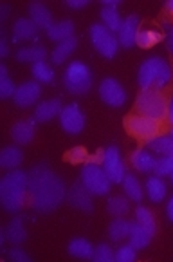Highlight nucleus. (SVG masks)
Here are the masks:
<instances>
[{
	"label": "nucleus",
	"instance_id": "obj_13",
	"mask_svg": "<svg viewBox=\"0 0 173 262\" xmlns=\"http://www.w3.org/2000/svg\"><path fill=\"white\" fill-rule=\"evenodd\" d=\"M139 15H130L123 20L119 31H117V42L121 47L125 49H130L135 46V38H137V31H139Z\"/></svg>",
	"mask_w": 173,
	"mask_h": 262
},
{
	"label": "nucleus",
	"instance_id": "obj_43",
	"mask_svg": "<svg viewBox=\"0 0 173 262\" xmlns=\"http://www.w3.org/2000/svg\"><path fill=\"white\" fill-rule=\"evenodd\" d=\"M65 6L72 9H81L85 6H89V0H65Z\"/></svg>",
	"mask_w": 173,
	"mask_h": 262
},
{
	"label": "nucleus",
	"instance_id": "obj_10",
	"mask_svg": "<svg viewBox=\"0 0 173 262\" xmlns=\"http://www.w3.org/2000/svg\"><path fill=\"white\" fill-rule=\"evenodd\" d=\"M100 98L108 107L119 108L127 103V91L115 78H105L100 83Z\"/></svg>",
	"mask_w": 173,
	"mask_h": 262
},
{
	"label": "nucleus",
	"instance_id": "obj_27",
	"mask_svg": "<svg viewBox=\"0 0 173 262\" xmlns=\"http://www.w3.org/2000/svg\"><path fill=\"white\" fill-rule=\"evenodd\" d=\"M162 40V33L155 27H142L137 31V38L135 43L142 49H148V47H154L155 43H159Z\"/></svg>",
	"mask_w": 173,
	"mask_h": 262
},
{
	"label": "nucleus",
	"instance_id": "obj_4",
	"mask_svg": "<svg viewBox=\"0 0 173 262\" xmlns=\"http://www.w3.org/2000/svg\"><path fill=\"white\" fill-rule=\"evenodd\" d=\"M135 111L137 114L161 121L168 116V101H166L164 94H161L159 91L144 89L139 93L137 100H135Z\"/></svg>",
	"mask_w": 173,
	"mask_h": 262
},
{
	"label": "nucleus",
	"instance_id": "obj_3",
	"mask_svg": "<svg viewBox=\"0 0 173 262\" xmlns=\"http://www.w3.org/2000/svg\"><path fill=\"white\" fill-rule=\"evenodd\" d=\"M171 66L162 56H150L139 66L137 81L141 89L162 91L171 83Z\"/></svg>",
	"mask_w": 173,
	"mask_h": 262
},
{
	"label": "nucleus",
	"instance_id": "obj_18",
	"mask_svg": "<svg viewBox=\"0 0 173 262\" xmlns=\"http://www.w3.org/2000/svg\"><path fill=\"white\" fill-rule=\"evenodd\" d=\"M29 16H31L33 22L38 26V29H49L53 26V13L49 11L45 4L42 2H31L29 4Z\"/></svg>",
	"mask_w": 173,
	"mask_h": 262
},
{
	"label": "nucleus",
	"instance_id": "obj_15",
	"mask_svg": "<svg viewBox=\"0 0 173 262\" xmlns=\"http://www.w3.org/2000/svg\"><path fill=\"white\" fill-rule=\"evenodd\" d=\"M62 108H63L62 107V101L58 100V98L42 101V103H38V105H36V108H35V121H40V123H47V121H51L53 118L60 116Z\"/></svg>",
	"mask_w": 173,
	"mask_h": 262
},
{
	"label": "nucleus",
	"instance_id": "obj_35",
	"mask_svg": "<svg viewBox=\"0 0 173 262\" xmlns=\"http://www.w3.org/2000/svg\"><path fill=\"white\" fill-rule=\"evenodd\" d=\"M15 93H16L15 83L9 80L8 69H6V66L2 63V66H0V98H2V100H8V98L15 96Z\"/></svg>",
	"mask_w": 173,
	"mask_h": 262
},
{
	"label": "nucleus",
	"instance_id": "obj_21",
	"mask_svg": "<svg viewBox=\"0 0 173 262\" xmlns=\"http://www.w3.org/2000/svg\"><path fill=\"white\" fill-rule=\"evenodd\" d=\"M132 231V221H125L121 217H115L110 224H108V237L114 243H121V241L128 239Z\"/></svg>",
	"mask_w": 173,
	"mask_h": 262
},
{
	"label": "nucleus",
	"instance_id": "obj_23",
	"mask_svg": "<svg viewBox=\"0 0 173 262\" xmlns=\"http://www.w3.org/2000/svg\"><path fill=\"white\" fill-rule=\"evenodd\" d=\"M4 239L8 241V243L15 244V246L22 244L23 241L27 239V233H26V230H23V217H16V219H13L11 223L8 224V228H6V231H4Z\"/></svg>",
	"mask_w": 173,
	"mask_h": 262
},
{
	"label": "nucleus",
	"instance_id": "obj_41",
	"mask_svg": "<svg viewBox=\"0 0 173 262\" xmlns=\"http://www.w3.org/2000/svg\"><path fill=\"white\" fill-rule=\"evenodd\" d=\"M8 258L13 262H29L31 260V257H29L23 250H20V248H13V250L8 253Z\"/></svg>",
	"mask_w": 173,
	"mask_h": 262
},
{
	"label": "nucleus",
	"instance_id": "obj_2",
	"mask_svg": "<svg viewBox=\"0 0 173 262\" xmlns=\"http://www.w3.org/2000/svg\"><path fill=\"white\" fill-rule=\"evenodd\" d=\"M27 188H29V176L22 170L6 173L0 181V203L6 212L16 213L22 210L27 199Z\"/></svg>",
	"mask_w": 173,
	"mask_h": 262
},
{
	"label": "nucleus",
	"instance_id": "obj_16",
	"mask_svg": "<svg viewBox=\"0 0 173 262\" xmlns=\"http://www.w3.org/2000/svg\"><path fill=\"white\" fill-rule=\"evenodd\" d=\"M35 132H36V121L23 120L11 127V138L15 139V143H18V145H27V143L33 141Z\"/></svg>",
	"mask_w": 173,
	"mask_h": 262
},
{
	"label": "nucleus",
	"instance_id": "obj_38",
	"mask_svg": "<svg viewBox=\"0 0 173 262\" xmlns=\"http://www.w3.org/2000/svg\"><path fill=\"white\" fill-rule=\"evenodd\" d=\"M92 260L96 262H114L115 260V251L110 248V244H100V246L94 248Z\"/></svg>",
	"mask_w": 173,
	"mask_h": 262
},
{
	"label": "nucleus",
	"instance_id": "obj_33",
	"mask_svg": "<svg viewBox=\"0 0 173 262\" xmlns=\"http://www.w3.org/2000/svg\"><path fill=\"white\" fill-rule=\"evenodd\" d=\"M101 20H103V26L108 27L112 33L119 31L121 24H123L119 13H117V8H103L101 9Z\"/></svg>",
	"mask_w": 173,
	"mask_h": 262
},
{
	"label": "nucleus",
	"instance_id": "obj_40",
	"mask_svg": "<svg viewBox=\"0 0 173 262\" xmlns=\"http://www.w3.org/2000/svg\"><path fill=\"white\" fill-rule=\"evenodd\" d=\"M87 158H89V152L85 150L83 147H72L65 154V159L69 163H81V161H85Z\"/></svg>",
	"mask_w": 173,
	"mask_h": 262
},
{
	"label": "nucleus",
	"instance_id": "obj_17",
	"mask_svg": "<svg viewBox=\"0 0 173 262\" xmlns=\"http://www.w3.org/2000/svg\"><path fill=\"white\" fill-rule=\"evenodd\" d=\"M154 233L155 231L148 230L146 226L139 224L137 221H132V231L128 239H130V244L135 250H144L152 243V239H154Z\"/></svg>",
	"mask_w": 173,
	"mask_h": 262
},
{
	"label": "nucleus",
	"instance_id": "obj_46",
	"mask_svg": "<svg viewBox=\"0 0 173 262\" xmlns=\"http://www.w3.org/2000/svg\"><path fill=\"white\" fill-rule=\"evenodd\" d=\"M119 0H103V8H117Z\"/></svg>",
	"mask_w": 173,
	"mask_h": 262
},
{
	"label": "nucleus",
	"instance_id": "obj_8",
	"mask_svg": "<svg viewBox=\"0 0 173 262\" xmlns=\"http://www.w3.org/2000/svg\"><path fill=\"white\" fill-rule=\"evenodd\" d=\"M90 42H92L94 49L108 60L114 58L117 54V49H119V42H117L115 35L103 24H94L90 27Z\"/></svg>",
	"mask_w": 173,
	"mask_h": 262
},
{
	"label": "nucleus",
	"instance_id": "obj_36",
	"mask_svg": "<svg viewBox=\"0 0 173 262\" xmlns=\"http://www.w3.org/2000/svg\"><path fill=\"white\" fill-rule=\"evenodd\" d=\"M173 172V156H162L155 161L154 166V173L157 178H162V176H171Z\"/></svg>",
	"mask_w": 173,
	"mask_h": 262
},
{
	"label": "nucleus",
	"instance_id": "obj_25",
	"mask_svg": "<svg viewBox=\"0 0 173 262\" xmlns=\"http://www.w3.org/2000/svg\"><path fill=\"white\" fill-rule=\"evenodd\" d=\"M78 47V40L76 36H72V38L65 40V42H60L56 47H54V51L51 53V60H53V63H56V66H60V63H63L67 60V58L70 56V54L76 51Z\"/></svg>",
	"mask_w": 173,
	"mask_h": 262
},
{
	"label": "nucleus",
	"instance_id": "obj_37",
	"mask_svg": "<svg viewBox=\"0 0 173 262\" xmlns=\"http://www.w3.org/2000/svg\"><path fill=\"white\" fill-rule=\"evenodd\" d=\"M135 221H137L139 224H142V226H146L148 230L155 231V217H154V213L148 208H144V206H137V208H135Z\"/></svg>",
	"mask_w": 173,
	"mask_h": 262
},
{
	"label": "nucleus",
	"instance_id": "obj_9",
	"mask_svg": "<svg viewBox=\"0 0 173 262\" xmlns=\"http://www.w3.org/2000/svg\"><path fill=\"white\" fill-rule=\"evenodd\" d=\"M103 170L112 181V185L123 183L125 176H127V168H125V163L121 159L119 148L114 147V145L107 147V150L103 152Z\"/></svg>",
	"mask_w": 173,
	"mask_h": 262
},
{
	"label": "nucleus",
	"instance_id": "obj_32",
	"mask_svg": "<svg viewBox=\"0 0 173 262\" xmlns=\"http://www.w3.org/2000/svg\"><path fill=\"white\" fill-rule=\"evenodd\" d=\"M148 147L150 150L157 152L161 156H173V139L171 136H155L154 139H150Z\"/></svg>",
	"mask_w": 173,
	"mask_h": 262
},
{
	"label": "nucleus",
	"instance_id": "obj_7",
	"mask_svg": "<svg viewBox=\"0 0 173 262\" xmlns=\"http://www.w3.org/2000/svg\"><path fill=\"white\" fill-rule=\"evenodd\" d=\"M125 128L134 138L150 141L155 136H161V121H155L142 114H128L125 118Z\"/></svg>",
	"mask_w": 173,
	"mask_h": 262
},
{
	"label": "nucleus",
	"instance_id": "obj_5",
	"mask_svg": "<svg viewBox=\"0 0 173 262\" xmlns=\"http://www.w3.org/2000/svg\"><path fill=\"white\" fill-rule=\"evenodd\" d=\"M63 87L72 94H87L92 87V73L83 62H72L63 74Z\"/></svg>",
	"mask_w": 173,
	"mask_h": 262
},
{
	"label": "nucleus",
	"instance_id": "obj_24",
	"mask_svg": "<svg viewBox=\"0 0 173 262\" xmlns=\"http://www.w3.org/2000/svg\"><path fill=\"white\" fill-rule=\"evenodd\" d=\"M47 51L42 46H33V47H22L16 53V60L22 63H38V62H45Z\"/></svg>",
	"mask_w": 173,
	"mask_h": 262
},
{
	"label": "nucleus",
	"instance_id": "obj_49",
	"mask_svg": "<svg viewBox=\"0 0 173 262\" xmlns=\"http://www.w3.org/2000/svg\"><path fill=\"white\" fill-rule=\"evenodd\" d=\"M169 136H171V139H173V130H171V134H169Z\"/></svg>",
	"mask_w": 173,
	"mask_h": 262
},
{
	"label": "nucleus",
	"instance_id": "obj_14",
	"mask_svg": "<svg viewBox=\"0 0 173 262\" xmlns=\"http://www.w3.org/2000/svg\"><path fill=\"white\" fill-rule=\"evenodd\" d=\"M69 203L74 206V208L81 210V212H92L94 210V203H92V193L85 188L83 183H76V185L70 188L69 192Z\"/></svg>",
	"mask_w": 173,
	"mask_h": 262
},
{
	"label": "nucleus",
	"instance_id": "obj_30",
	"mask_svg": "<svg viewBox=\"0 0 173 262\" xmlns=\"http://www.w3.org/2000/svg\"><path fill=\"white\" fill-rule=\"evenodd\" d=\"M166 192H168V190H166V185L161 178H157V176L148 178L146 193H148V197H150L152 203H161V201L166 197Z\"/></svg>",
	"mask_w": 173,
	"mask_h": 262
},
{
	"label": "nucleus",
	"instance_id": "obj_48",
	"mask_svg": "<svg viewBox=\"0 0 173 262\" xmlns=\"http://www.w3.org/2000/svg\"><path fill=\"white\" fill-rule=\"evenodd\" d=\"M166 9H168L169 13H173V0H168V2H166Z\"/></svg>",
	"mask_w": 173,
	"mask_h": 262
},
{
	"label": "nucleus",
	"instance_id": "obj_11",
	"mask_svg": "<svg viewBox=\"0 0 173 262\" xmlns=\"http://www.w3.org/2000/svg\"><path fill=\"white\" fill-rule=\"evenodd\" d=\"M60 125L62 128L70 136H76L83 130L85 127V116L81 108L76 103H69L60 112Z\"/></svg>",
	"mask_w": 173,
	"mask_h": 262
},
{
	"label": "nucleus",
	"instance_id": "obj_45",
	"mask_svg": "<svg viewBox=\"0 0 173 262\" xmlns=\"http://www.w3.org/2000/svg\"><path fill=\"white\" fill-rule=\"evenodd\" d=\"M0 54H2V56H8V43H6V38L4 36H2V40H0Z\"/></svg>",
	"mask_w": 173,
	"mask_h": 262
},
{
	"label": "nucleus",
	"instance_id": "obj_22",
	"mask_svg": "<svg viewBox=\"0 0 173 262\" xmlns=\"http://www.w3.org/2000/svg\"><path fill=\"white\" fill-rule=\"evenodd\" d=\"M157 159L152 156V152H148L146 148H137V150L132 154V165H134L135 170L142 173L154 172V166Z\"/></svg>",
	"mask_w": 173,
	"mask_h": 262
},
{
	"label": "nucleus",
	"instance_id": "obj_47",
	"mask_svg": "<svg viewBox=\"0 0 173 262\" xmlns=\"http://www.w3.org/2000/svg\"><path fill=\"white\" fill-rule=\"evenodd\" d=\"M168 120L173 123V100L168 103Z\"/></svg>",
	"mask_w": 173,
	"mask_h": 262
},
{
	"label": "nucleus",
	"instance_id": "obj_26",
	"mask_svg": "<svg viewBox=\"0 0 173 262\" xmlns=\"http://www.w3.org/2000/svg\"><path fill=\"white\" fill-rule=\"evenodd\" d=\"M22 150L18 147H6L0 152V166L6 170H15L18 165H22Z\"/></svg>",
	"mask_w": 173,
	"mask_h": 262
},
{
	"label": "nucleus",
	"instance_id": "obj_19",
	"mask_svg": "<svg viewBox=\"0 0 173 262\" xmlns=\"http://www.w3.org/2000/svg\"><path fill=\"white\" fill-rule=\"evenodd\" d=\"M47 36H49L53 42L60 43L65 42V40L72 38L74 36V24L72 20H62V22L53 24V26L47 29Z\"/></svg>",
	"mask_w": 173,
	"mask_h": 262
},
{
	"label": "nucleus",
	"instance_id": "obj_50",
	"mask_svg": "<svg viewBox=\"0 0 173 262\" xmlns=\"http://www.w3.org/2000/svg\"><path fill=\"white\" fill-rule=\"evenodd\" d=\"M171 179H173V172H171Z\"/></svg>",
	"mask_w": 173,
	"mask_h": 262
},
{
	"label": "nucleus",
	"instance_id": "obj_1",
	"mask_svg": "<svg viewBox=\"0 0 173 262\" xmlns=\"http://www.w3.org/2000/svg\"><path fill=\"white\" fill-rule=\"evenodd\" d=\"M65 183L47 165H38L29 172V188L27 199L29 205L40 213H49L56 210L65 199Z\"/></svg>",
	"mask_w": 173,
	"mask_h": 262
},
{
	"label": "nucleus",
	"instance_id": "obj_12",
	"mask_svg": "<svg viewBox=\"0 0 173 262\" xmlns=\"http://www.w3.org/2000/svg\"><path fill=\"white\" fill-rule=\"evenodd\" d=\"M42 96V87H40L38 81H23L16 87V93L13 96L15 103L22 108L33 107L36 101Z\"/></svg>",
	"mask_w": 173,
	"mask_h": 262
},
{
	"label": "nucleus",
	"instance_id": "obj_29",
	"mask_svg": "<svg viewBox=\"0 0 173 262\" xmlns=\"http://www.w3.org/2000/svg\"><path fill=\"white\" fill-rule=\"evenodd\" d=\"M121 185H123V190H125V193H127L128 199L135 201V203H141L144 190H142L141 183H139V179L135 178V176H132V173H127Z\"/></svg>",
	"mask_w": 173,
	"mask_h": 262
},
{
	"label": "nucleus",
	"instance_id": "obj_20",
	"mask_svg": "<svg viewBox=\"0 0 173 262\" xmlns=\"http://www.w3.org/2000/svg\"><path fill=\"white\" fill-rule=\"evenodd\" d=\"M38 35V26L31 18H18L13 26V38L15 40H31Z\"/></svg>",
	"mask_w": 173,
	"mask_h": 262
},
{
	"label": "nucleus",
	"instance_id": "obj_6",
	"mask_svg": "<svg viewBox=\"0 0 173 262\" xmlns=\"http://www.w3.org/2000/svg\"><path fill=\"white\" fill-rule=\"evenodd\" d=\"M81 183L92 195H107L112 186V181L105 170L96 163H87L81 168Z\"/></svg>",
	"mask_w": 173,
	"mask_h": 262
},
{
	"label": "nucleus",
	"instance_id": "obj_39",
	"mask_svg": "<svg viewBox=\"0 0 173 262\" xmlns=\"http://www.w3.org/2000/svg\"><path fill=\"white\" fill-rule=\"evenodd\" d=\"M135 248L132 244H125V246H119L117 251H115V260L117 262H134L135 260Z\"/></svg>",
	"mask_w": 173,
	"mask_h": 262
},
{
	"label": "nucleus",
	"instance_id": "obj_34",
	"mask_svg": "<svg viewBox=\"0 0 173 262\" xmlns=\"http://www.w3.org/2000/svg\"><path fill=\"white\" fill-rule=\"evenodd\" d=\"M31 74L38 83H51L54 80V71L47 62H38L31 67Z\"/></svg>",
	"mask_w": 173,
	"mask_h": 262
},
{
	"label": "nucleus",
	"instance_id": "obj_28",
	"mask_svg": "<svg viewBox=\"0 0 173 262\" xmlns=\"http://www.w3.org/2000/svg\"><path fill=\"white\" fill-rule=\"evenodd\" d=\"M67 251L76 258H92L94 246L87 239H72L67 246Z\"/></svg>",
	"mask_w": 173,
	"mask_h": 262
},
{
	"label": "nucleus",
	"instance_id": "obj_42",
	"mask_svg": "<svg viewBox=\"0 0 173 262\" xmlns=\"http://www.w3.org/2000/svg\"><path fill=\"white\" fill-rule=\"evenodd\" d=\"M164 31H166V43H168V49L173 53V26L171 24H164Z\"/></svg>",
	"mask_w": 173,
	"mask_h": 262
},
{
	"label": "nucleus",
	"instance_id": "obj_44",
	"mask_svg": "<svg viewBox=\"0 0 173 262\" xmlns=\"http://www.w3.org/2000/svg\"><path fill=\"white\" fill-rule=\"evenodd\" d=\"M166 215H168V219L173 223V197L168 201V206H166Z\"/></svg>",
	"mask_w": 173,
	"mask_h": 262
},
{
	"label": "nucleus",
	"instance_id": "obj_31",
	"mask_svg": "<svg viewBox=\"0 0 173 262\" xmlns=\"http://www.w3.org/2000/svg\"><path fill=\"white\" fill-rule=\"evenodd\" d=\"M107 210H108V213L114 217H125L130 212V201H128V197H123V195L110 197L107 203Z\"/></svg>",
	"mask_w": 173,
	"mask_h": 262
}]
</instances>
